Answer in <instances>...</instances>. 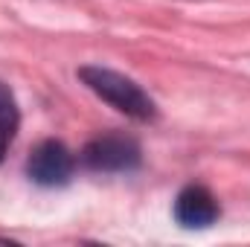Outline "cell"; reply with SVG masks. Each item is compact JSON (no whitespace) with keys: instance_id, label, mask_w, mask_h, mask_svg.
<instances>
[{"instance_id":"277c9868","label":"cell","mask_w":250,"mask_h":247,"mask_svg":"<svg viewBox=\"0 0 250 247\" xmlns=\"http://www.w3.org/2000/svg\"><path fill=\"white\" fill-rule=\"evenodd\" d=\"M221 215L218 201L212 198V192L207 186L189 184L181 189L178 201H175V218L181 227L187 230H204L209 224H215V218Z\"/></svg>"},{"instance_id":"7a4b0ae2","label":"cell","mask_w":250,"mask_h":247,"mask_svg":"<svg viewBox=\"0 0 250 247\" xmlns=\"http://www.w3.org/2000/svg\"><path fill=\"white\" fill-rule=\"evenodd\" d=\"M143 160V151L134 137L99 134L82 148V163L93 172H131Z\"/></svg>"},{"instance_id":"6da1fadb","label":"cell","mask_w":250,"mask_h":247,"mask_svg":"<svg viewBox=\"0 0 250 247\" xmlns=\"http://www.w3.org/2000/svg\"><path fill=\"white\" fill-rule=\"evenodd\" d=\"M79 79L99 96L105 99L108 105H114L120 114L131 117V120H140V123H151L157 120V105L154 99L123 73L117 70H108V67H96V64H87V67H79Z\"/></svg>"},{"instance_id":"3957f363","label":"cell","mask_w":250,"mask_h":247,"mask_svg":"<svg viewBox=\"0 0 250 247\" xmlns=\"http://www.w3.org/2000/svg\"><path fill=\"white\" fill-rule=\"evenodd\" d=\"M76 169V157L59 140H44L32 148L26 160V175L38 186H64Z\"/></svg>"},{"instance_id":"5b68a950","label":"cell","mask_w":250,"mask_h":247,"mask_svg":"<svg viewBox=\"0 0 250 247\" xmlns=\"http://www.w3.org/2000/svg\"><path fill=\"white\" fill-rule=\"evenodd\" d=\"M18 105H15V96L12 90L0 82V157L6 154V148L12 145L15 140V131H18Z\"/></svg>"}]
</instances>
